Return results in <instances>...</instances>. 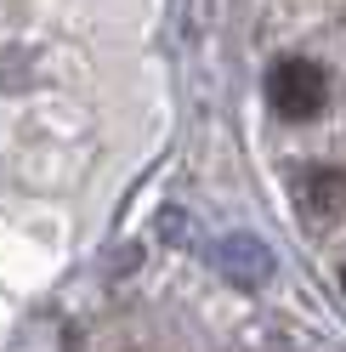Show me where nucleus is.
<instances>
[{"instance_id": "obj_1", "label": "nucleus", "mask_w": 346, "mask_h": 352, "mask_svg": "<svg viewBox=\"0 0 346 352\" xmlns=\"http://www.w3.org/2000/svg\"><path fill=\"white\" fill-rule=\"evenodd\" d=\"M267 102L284 120H312V114H323V102H330V80H323L318 63L284 57V63H273V74H267Z\"/></svg>"}, {"instance_id": "obj_2", "label": "nucleus", "mask_w": 346, "mask_h": 352, "mask_svg": "<svg viewBox=\"0 0 346 352\" xmlns=\"http://www.w3.org/2000/svg\"><path fill=\"white\" fill-rule=\"evenodd\" d=\"M216 256V267H222L233 284H267L273 278V250L262 245V239H250V233H233L222 239V245H210Z\"/></svg>"}, {"instance_id": "obj_3", "label": "nucleus", "mask_w": 346, "mask_h": 352, "mask_svg": "<svg viewBox=\"0 0 346 352\" xmlns=\"http://www.w3.org/2000/svg\"><path fill=\"white\" fill-rule=\"evenodd\" d=\"M301 188H307V205L318 216L346 210V176H335V170H301Z\"/></svg>"}]
</instances>
